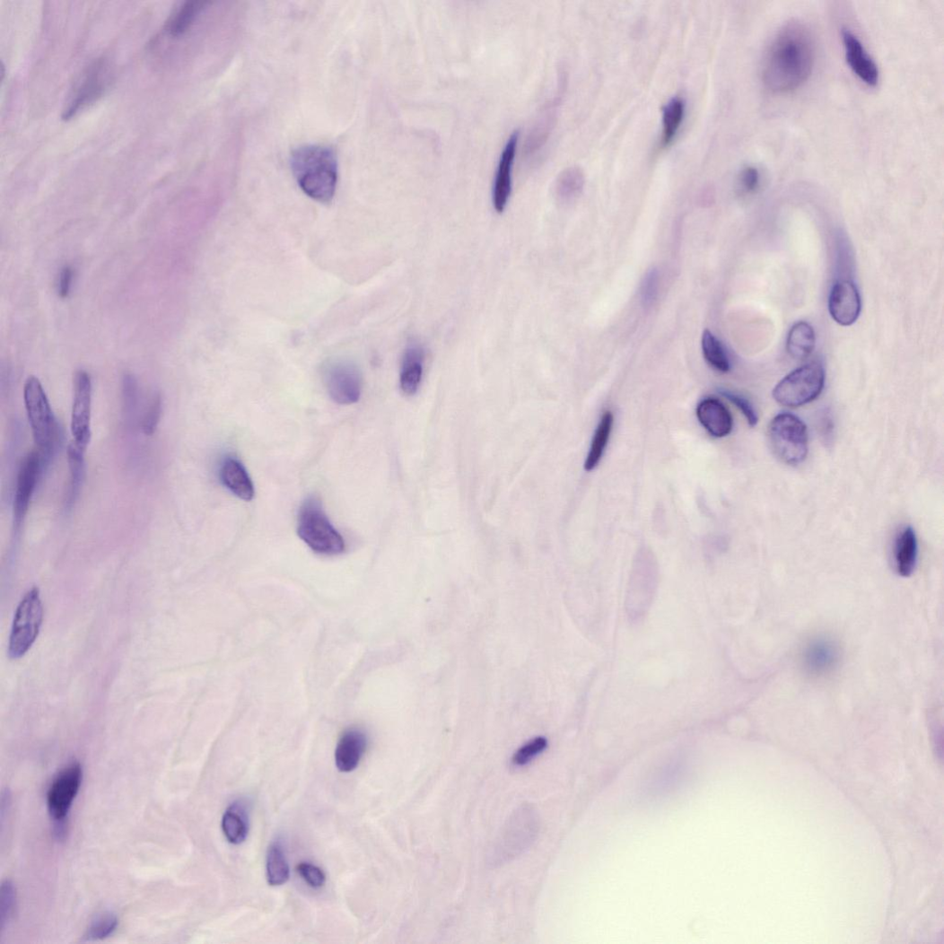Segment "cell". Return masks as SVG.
<instances>
[{
  "mask_svg": "<svg viewBox=\"0 0 944 944\" xmlns=\"http://www.w3.org/2000/svg\"><path fill=\"white\" fill-rule=\"evenodd\" d=\"M823 421H824V424H823L822 430L824 432V436L826 438V440H828V436H830L829 434L833 431V424H832L831 420L829 419V417L827 415H826L824 417Z\"/></svg>",
  "mask_w": 944,
  "mask_h": 944,
  "instance_id": "cell-41",
  "label": "cell"
},
{
  "mask_svg": "<svg viewBox=\"0 0 944 944\" xmlns=\"http://www.w3.org/2000/svg\"><path fill=\"white\" fill-rule=\"evenodd\" d=\"M842 39L846 60L853 74L869 86L878 85L880 80L878 66L860 39L849 30H843Z\"/></svg>",
  "mask_w": 944,
  "mask_h": 944,
  "instance_id": "cell-16",
  "label": "cell"
},
{
  "mask_svg": "<svg viewBox=\"0 0 944 944\" xmlns=\"http://www.w3.org/2000/svg\"><path fill=\"white\" fill-rule=\"evenodd\" d=\"M548 747V741L545 737H537L520 747L514 755L512 763L516 766H524L529 764L538 755H541Z\"/></svg>",
  "mask_w": 944,
  "mask_h": 944,
  "instance_id": "cell-33",
  "label": "cell"
},
{
  "mask_svg": "<svg viewBox=\"0 0 944 944\" xmlns=\"http://www.w3.org/2000/svg\"><path fill=\"white\" fill-rule=\"evenodd\" d=\"M816 343L814 328L807 322L800 321L796 323L789 333L787 350L794 359L803 360L812 354Z\"/></svg>",
  "mask_w": 944,
  "mask_h": 944,
  "instance_id": "cell-25",
  "label": "cell"
},
{
  "mask_svg": "<svg viewBox=\"0 0 944 944\" xmlns=\"http://www.w3.org/2000/svg\"><path fill=\"white\" fill-rule=\"evenodd\" d=\"M918 541L912 527L905 528L897 536L895 546V564L898 575L912 576L918 562Z\"/></svg>",
  "mask_w": 944,
  "mask_h": 944,
  "instance_id": "cell-22",
  "label": "cell"
},
{
  "mask_svg": "<svg viewBox=\"0 0 944 944\" xmlns=\"http://www.w3.org/2000/svg\"><path fill=\"white\" fill-rule=\"evenodd\" d=\"M769 441L775 456L789 465L801 463L808 454V432L804 423L791 414L775 416L770 424Z\"/></svg>",
  "mask_w": 944,
  "mask_h": 944,
  "instance_id": "cell-7",
  "label": "cell"
},
{
  "mask_svg": "<svg viewBox=\"0 0 944 944\" xmlns=\"http://www.w3.org/2000/svg\"><path fill=\"white\" fill-rule=\"evenodd\" d=\"M162 415V398L159 394H154L149 404L147 412L143 420V431L146 435H153L160 423Z\"/></svg>",
  "mask_w": 944,
  "mask_h": 944,
  "instance_id": "cell-35",
  "label": "cell"
},
{
  "mask_svg": "<svg viewBox=\"0 0 944 944\" xmlns=\"http://www.w3.org/2000/svg\"><path fill=\"white\" fill-rule=\"evenodd\" d=\"M220 477L223 485L234 495L251 501L254 497V485L245 466L232 457L223 459L220 468Z\"/></svg>",
  "mask_w": 944,
  "mask_h": 944,
  "instance_id": "cell-20",
  "label": "cell"
},
{
  "mask_svg": "<svg viewBox=\"0 0 944 944\" xmlns=\"http://www.w3.org/2000/svg\"><path fill=\"white\" fill-rule=\"evenodd\" d=\"M73 277L74 272L70 267H65L62 268L57 282V293L61 298L69 296Z\"/></svg>",
  "mask_w": 944,
  "mask_h": 944,
  "instance_id": "cell-40",
  "label": "cell"
},
{
  "mask_svg": "<svg viewBox=\"0 0 944 944\" xmlns=\"http://www.w3.org/2000/svg\"><path fill=\"white\" fill-rule=\"evenodd\" d=\"M43 605L38 588L29 590L17 607L9 642V657H23L37 642L43 623Z\"/></svg>",
  "mask_w": 944,
  "mask_h": 944,
  "instance_id": "cell-5",
  "label": "cell"
},
{
  "mask_svg": "<svg viewBox=\"0 0 944 944\" xmlns=\"http://www.w3.org/2000/svg\"><path fill=\"white\" fill-rule=\"evenodd\" d=\"M92 394L90 375L85 371H79L74 379L71 427L74 443L83 451H86L92 437Z\"/></svg>",
  "mask_w": 944,
  "mask_h": 944,
  "instance_id": "cell-12",
  "label": "cell"
},
{
  "mask_svg": "<svg viewBox=\"0 0 944 944\" xmlns=\"http://www.w3.org/2000/svg\"><path fill=\"white\" fill-rule=\"evenodd\" d=\"M367 747V737L358 729H350L341 737L335 751V764L343 773L355 770Z\"/></svg>",
  "mask_w": 944,
  "mask_h": 944,
  "instance_id": "cell-18",
  "label": "cell"
},
{
  "mask_svg": "<svg viewBox=\"0 0 944 944\" xmlns=\"http://www.w3.org/2000/svg\"><path fill=\"white\" fill-rule=\"evenodd\" d=\"M291 168L301 190L319 204L332 201L338 184V159L333 149L305 145L291 155Z\"/></svg>",
  "mask_w": 944,
  "mask_h": 944,
  "instance_id": "cell-2",
  "label": "cell"
},
{
  "mask_svg": "<svg viewBox=\"0 0 944 944\" xmlns=\"http://www.w3.org/2000/svg\"><path fill=\"white\" fill-rule=\"evenodd\" d=\"M323 380L329 397L341 406H351L361 397V371L349 360L337 359L328 362L323 368Z\"/></svg>",
  "mask_w": 944,
  "mask_h": 944,
  "instance_id": "cell-8",
  "label": "cell"
},
{
  "mask_svg": "<svg viewBox=\"0 0 944 944\" xmlns=\"http://www.w3.org/2000/svg\"><path fill=\"white\" fill-rule=\"evenodd\" d=\"M297 532L302 541L318 554L336 555L345 550L344 538L332 526L316 497H310L302 504Z\"/></svg>",
  "mask_w": 944,
  "mask_h": 944,
  "instance_id": "cell-4",
  "label": "cell"
},
{
  "mask_svg": "<svg viewBox=\"0 0 944 944\" xmlns=\"http://www.w3.org/2000/svg\"><path fill=\"white\" fill-rule=\"evenodd\" d=\"M535 815L531 810H521L510 821V825L501 838L502 858H511L522 852L535 837Z\"/></svg>",
  "mask_w": 944,
  "mask_h": 944,
  "instance_id": "cell-17",
  "label": "cell"
},
{
  "mask_svg": "<svg viewBox=\"0 0 944 944\" xmlns=\"http://www.w3.org/2000/svg\"><path fill=\"white\" fill-rule=\"evenodd\" d=\"M722 395L730 400L735 406L740 410L741 413L747 417L751 426H756L758 423V416L754 409L752 404L748 399L735 394L730 391L724 390Z\"/></svg>",
  "mask_w": 944,
  "mask_h": 944,
  "instance_id": "cell-37",
  "label": "cell"
},
{
  "mask_svg": "<svg viewBox=\"0 0 944 944\" xmlns=\"http://www.w3.org/2000/svg\"><path fill=\"white\" fill-rule=\"evenodd\" d=\"M118 926V917L107 913L97 917L89 926L84 935L88 941L104 940L114 933Z\"/></svg>",
  "mask_w": 944,
  "mask_h": 944,
  "instance_id": "cell-32",
  "label": "cell"
},
{
  "mask_svg": "<svg viewBox=\"0 0 944 944\" xmlns=\"http://www.w3.org/2000/svg\"><path fill=\"white\" fill-rule=\"evenodd\" d=\"M222 828L224 836L232 845H240L248 837L249 823L245 813L238 805L230 806L225 811Z\"/></svg>",
  "mask_w": 944,
  "mask_h": 944,
  "instance_id": "cell-27",
  "label": "cell"
},
{
  "mask_svg": "<svg viewBox=\"0 0 944 944\" xmlns=\"http://www.w3.org/2000/svg\"><path fill=\"white\" fill-rule=\"evenodd\" d=\"M110 83L109 66L105 60L92 63L84 73L67 102L62 118L69 120L102 97Z\"/></svg>",
  "mask_w": 944,
  "mask_h": 944,
  "instance_id": "cell-9",
  "label": "cell"
},
{
  "mask_svg": "<svg viewBox=\"0 0 944 944\" xmlns=\"http://www.w3.org/2000/svg\"><path fill=\"white\" fill-rule=\"evenodd\" d=\"M138 387L136 380L127 375L123 380V397L126 410H133L137 402Z\"/></svg>",
  "mask_w": 944,
  "mask_h": 944,
  "instance_id": "cell-39",
  "label": "cell"
},
{
  "mask_svg": "<svg viewBox=\"0 0 944 944\" xmlns=\"http://www.w3.org/2000/svg\"><path fill=\"white\" fill-rule=\"evenodd\" d=\"M614 415L611 412H606L596 429L589 455L585 462V469L590 471L599 463L603 453L608 445L614 425Z\"/></svg>",
  "mask_w": 944,
  "mask_h": 944,
  "instance_id": "cell-28",
  "label": "cell"
},
{
  "mask_svg": "<svg viewBox=\"0 0 944 944\" xmlns=\"http://www.w3.org/2000/svg\"><path fill=\"white\" fill-rule=\"evenodd\" d=\"M815 59L816 48L810 31L800 23H789L767 50L763 82L773 92H791L810 77Z\"/></svg>",
  "mask_w": 944,
  "mask_h": 944,
  "instance_id": "cell-1",
  "label": "cell"
},
{
  "mask_svg": "<svg viewBox=\"0 0 944 944\" xmlns=\"http://www.w3.org/2000/svg\"><path fill=\"white\" fill-rule=\"evenodd\" d=\"M47 465V461L39 450L29 453L21 465L13 503L16 529H19L24 521L33 493L36 491L42 471Z\"/></svg>",
  "mask_w": 944,
  "mask_h": 944,
  "instance_id": "cell-13",
  "label": "cell"
},
{
  "mask_svg": "<svg viewBox=\"0 0 944 944\" xmlns=\"http://www.w3.org/2000/svg\"><path fill=\"white\" fill-rule=\"evenodd\" d=\"M702 350L708 364L718 370L719 372H729L730 364L725 349L710 330H705L703 334Z\"/></svg>",
  "mask_w": 944,
  "mask_h": 944,
  "instance_id": "cell-31",
  "label": "cell"
},
{
  "mask_svg": "<svg viewBox=\"0 0 944 944\" xmlns=\"http://www.w3.org/2000/svg\"><path fill=\"white\" fill-rule=\"evenodd\" d=\"M585 185L584 172L578 166L566 168L557 179L556 194L560 200L574 199L582 191Z\"/></svg>",
  "mask_w": 944,
  "mask_h": 944,
  "instance_id": "cell-29",
  "label": "cell"
},
{
  "mask_svg": "<svg viewBox=\"0 0 944 944\" xmlns=\"http://www.w3.org/2000/svg\"><path fill=\"white\" fill-rule=\"evenodd\" d=\"M739 185L747 193L755 192L760 185V172L755 166H747L739 173Z\"/></svg>",
  "mask_w": 944,
  "mask_h": 944,
  "instance_id": "cell-38",
  "label": "cell"
},
{
  "mask_svg": "<svg viewBox=\"0 0 944 944\" xmlns=\"http://www.w3.org/2000/svg\"><path fill=\"white\" fill-rule=\"evenodd\" d=\"M702 426L714 437L729 435L733 427L730 413L717 398H708L699 403L696 411Z\"/></svg>",
  "mask_w": 944,
  "mask_h": 944,
  "instance_id": "cell-19",
  "label": "cell"
},
{
  "mask_svg": "<svg viewBox=\"0 0 944 944\" xmlns=\"http://www.w3.org/2000/svg\"><path fill=\"white\" fill-rule=\"evenodd\" d=\"M833 319L841 326H852L861 311V299L856 285L851 281H838L833 286L828 302Z\"/></svg>",
  "mask_w": 944,
  "mask_h": 944,
  "instance_id": "cell-14",
  "label": "cell"
},
{
  "mask_svg": "<svg viewBox=\"0 0 944 944\" xmlns=\"http://www.w3.org/2000/svg\"><path fill=\"white\" fill-rule=\"evenodd\" d=\"M804 672L814 678L831 676L838 668L841 650L835 639L826 635L816 636L805 644L800 655Z\"/></svg>",
  "mask_w": 944,
  "mask_h": 944,
  "instance_id": "cell-11",
  "label": "cell"
},
{
  "mask_svg": "<svg viewBox=\"0 0 944 944\" xmlns=\"http://www.w3.org/2000/svg\"><path fill=\"white\" fill-rule=\"evenodd\" d=\"M84 453L85 451L79 449L74 442L67 450V462H69L71 471V481L66 503L70 504L75 502L83 485L85 472Z\"/></svg>",
  "mask_w": 944,
  "mask_h": 944,
  "instance_id": "cell-30",
  "label": "cell"
},
{
  "mask_svg": "<svg viewBox=\"0 0 944 944\" xmlns=\"http://www.w3.org/2000/svg\"><path fill=\"white\" fill-rule=\"evenodd\" d=\"M825 369L817 362L807 363L784 378L773 391L782 406L797 408L814 401L825 386Z\"/></svg>",
  "mask_w": 944,
  "mask_h": 944,
  "instance_id": "cell-6",
  "label": "cell"
},
{
  "mask_svg": "<svg viewBox=\"0 0 944 944\" xmlns=\"http://www.w3.org/2000/svg\"><path fill=\"white\" fill-rule=\"evenodd\" d=\"M267 881L269 886L280 887L290 878V868L280 841L268 848L266 861Z\"/></svg>",
  "mask_w": 944,
  "mask_h": 944,
  "instance_id": "cell-26",
  "label": "cell"
},
{
  "mask_svg": "<svg viewBox=\"0 0 944 944\" xmlns=\"http://www.w3.org/2000/svg\"><path fill=\"white\" fill-rule=\"evenodd\" d=\"M24 404L37 450L48 464L58 444V425L41 382L35 377L24 385Z\"/></svg>",
  "mask_w": 944,
  "mask_h": 944,
  "instance_id": "cell-3",
  "label": "cell"
},
{
  "mask_svg": "<svg viewBox=\"0 0 944 944\" xmlns=\"http://www.w3.org/2000/svg\"><path fill=\"white\" fill-rule=\"evenodd\" d=\"M296 870L302 879L314 889H319L326 884L327 878L325 872L319 867L312 863L301 862L297 865Z\"/></svg>",
  "mask_w": 944,
  "mask_h": 944,
  "instance_id": "cell-34",
  "label": "cell"
},
{
  "mask_svg": "<svg viewBox=\"0 0 944 944\" xmlns=\"http://www.w3.org/2000/svg\"><path fill=\"white\" fill-rule=\"evenodd\" d=\"M519 136V131H515L511 134V136L507 144H505L499 159L493 189L494 208L499 214L503 213L505 207H507L511 195L512 170Z\"/></svg>",
  "mask_w": 944,
  "mask_h": 944,
  "instance_id": "cell-15",
  "label": "cell"
},
{
  "mask_svg": "<svg viewBox=\"0 0 944 944\" xmlns=\"http://www.w3.org/2000/svg\"><path fill=\"white\" fill-rule=\"evenodd\" d=\"M82 765L75 762L65 767L51 783L47 796L50 817L63 823L75 800L83 782Z\"/></svg>",
  "mask_w": 944,
  "mask_h": 944,
  "instance_id": "cell-10",
  "label": "cell"
},
{
  "mask_svg": "<svg viewBox=\"0 0 944 944\" xmlns=\"http://www.w3.org/2000/svg\"><path fill=\"white\" fill-rule=\"evenodd\" d=\"M16 902V894L11 882H6L2 888V922L3 929L5 928L13 917Z\"/></svg>",
  "mask_w": 944,
  "mask_h": 944,
  "instance_id": "cell-36",
  "label": "cell"
},
{
  "mask_svg": "<svg viewBox=\"0 0 944 944\" xmlns=\"http://www.w3.org/2000/svg\"><path fill=\"white\" fill-rule=\"evenodd\" d=\"M208 4L209 3L199 2V0H189L184 3L166 22L164 31L167 35L172 39L183 37Z\"/></svg>",
  "mask_w": 944,
  "mask_h": 944,
  "instance_id": "cell-23",
  "label": "cell"
},
{
  "mask_svg": "<svg viewBox=\"0 0 944 944\" xmlns=\"http://www.w3.org/2000/svg\"><path fill=\"white\" fill-rule=\"evenodd\" d=\"M686 101L680 96H674L662 109V129L660 146L669 147L677 138L686 117Z\"/></svg>",
  "mask_w": 944,
  "mask_h": 944,
  "instance_id": "cell-24",
  "label": "cell"
},
{
  "mask_svg": "<svg viewBox=\"0 0 944 944\" xmlns=\"http://www.w3.org/2000/svg\"><path fill=\"white\" fill-rule=\"evenodd\" d=\"M425 351L418 344H412L404 354L400 372V389L407 396L415 395L422 383Z\"/></svg>",
  "mask_w": 944,
  "mask_h": 944,
  "instance_id": "cell-21",
  "label": "cell"
}]
</instances>
